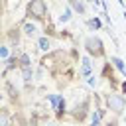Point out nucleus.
Segmentation results:
<instances>
[{
  "label": "nucleus",
  "mask_w": 126,
  "mask_h": 126,
  "mask_svg": "<svg viewBox=\"0 0 126 126\" xmlns=\"http://www.w3.org/2000/svg\"><path fill=\"white\" fill-rule=\"evenodd\" d=\"M35 43H37V49L43 51V53H49V51H51V45H53L51 37H47V35H39V37L35 39Z\"/></svg>",
  "instance_id": "0eeeda50"
},
{
  "label": "nucleus",
  "mask_w": 126,
  "mask_h": 126,
  "mask_svg": "<svg viewBox=\"0 0 126 126\" xmlns=\"http://www.w3.org/2000/svg\"><path fill=\"white\" fill-rule=\"evenodd\" d=\"M61 57H65V51L63 49H57V51H49V53H45L41 59H39V65L43 67V69H55L57 65H61L63 61H59Z\"/></svg>",
  "instance_id": "20e7f679"
},
{
  "label": "nucleus",
  "mask_w": 126,
  "mask_h": 126,
  "mask_svg": "<svg viewBox=\"0 0 126 126\" xmlns=\"http://www.w3.org/2000/svg\"><path fill=\"white\" fill-rule=\"evenodd\" d=\"M83 47L87 51V55L94 57V59H104L106 57V49H104V43L98 35H87L85 41H83Z\"/></svg>",
  "instance_id": "f03ea898"
},
{
  "label": "nucleus",
  "mask_w": 126,
  "mask_h": 126,
  "mask_svg": "<svg viewBox=\"0 0 126 126\" xmlns=\"http://www.w3.org/2000/svg\"><path fill=\"white\" fill-rule=\"evenodd\" d=\"M0 57H2V61H6V59H10V47L4 43L2 47H0Z\"/></svg>",
  "instance_id": "f3484780"
},
{
  "label": "nucleus",
  "mask_w": 126,
  "mask_h": 126,
  "mask_svg": "<svg viewBox=\"0 0 126 126\" xmlns=\"http://www.w3.org/2000/svg\"><path fill=\"white\" fill-rule=\"evenodd\" d=\"M104 126H118V118L114 116V118H112V120H108V122H106Z\"/></svg>",
  "instance_id": "6ab92c4d"
},
{
  "label": "nucleus",
  "mask_w": 126,
  "mask_h": 126,
  "mask_svg": "<svg viewBox=\"0 0 126 126\" xmlns=\"http://www.w3.org/2000/svg\"><path fill=\"white\" fill-rule=\"evenodd\" d=\"M49 16V8L45 0H28L26 4V20L32 22H45Z\"/></svg>",
  "instance_id": "f257e3e1"
},
{
  "label": "nucleus",
  "mask_w": 126,
  "mask_h": 126,
  "mask_svg": "<svg viewBox=\"0 0 126 126\" xmlns=\"http://www.w3.org/2000/svg\"><path fill=\"white\" fill-rule=\"evenodd\" d=\"M120 91H122V93H124V94H126V79H124V81H122V83H120Z\"/></svg>",
  "instance_id": "aec40b11"
},
{
  "label": "nucleus",
  "mask_w": 126,
  "mask_h": 126,
  "mask_svg": "<svg viewBox=\"0 0 126 126\" xmlns=\"http://www.w3.org/2000/svg\"><path fill=\"white\" fill-rule=\"evenodd\" d=\"M102 100H104L106 108H108L114 116H120V114L126 110V96H124V94H120V93H116V91L106 93Z\"/></svg>",
  "instance_id": "7ed1b4c3"
},
{
  "label": "nucleus",
  "mask_w": 126,
  "mask_h": 126,
  "mask_svg": "<svg viewBox=\"0 0 126 126\" xmlns=\"http://www.w3.org/2000/svg\"><path fill=\"white\" fill-rule=\"evenodd\" d=\"M124 120H126V114H124Z\"/></svg>",
  "instance_id": "5701e85b"
},
{
  "label": "nucleus",
  "mask_w": 126,
  "mask_h": 126,
  "mask_svg": "<svg viewBox=\"0 0 126 126\" xmlns=\"http://www.w3.org/2000/svg\"><path fill=\"white\" fill-rule=\"evenodd\" d=\"M0 126H10V110L6 106L0 110Z\"/></svg>",
  "instance_id": "dca6fc26"
},
{
  "label": "nucleus",
  "mask_w": 126,
  "mask_h": 126,
  "mask_svg": "<svg viewBox=\"0 0 126 126\" xmlns=\"http://www.w3.org/2000/svg\"><path fill=\"white\" fill-rule=\"evenodd\" d=\"M67 2H69V6L73 8L75 14H79V16L87 14V0H67Z\"/></svg>",
  "instance_id": "6e6552de"
},
{
  "label": "nucleus",
  "mask_w": 126,
  "mask_h": 126,
  "mask_svg": "<svg viewBox=\"0 0 126 126\" xmlns=\"http://www.w3.org/2000/svg\"><path fill=\"white\" fill-rule=\"evenodd\" d=\"M93 75V59L91 55H83L81 57V65H79V77L81 79H89Z\"/></svg>",
  "instance_id": "39448f33"
},
{
  "label": "nucleus",
  "mask_w": 126,
  "mask_h": 126,
  "mask_svg": "<svg viewBox=\"0 0 126 126\" xmlns=\"http://www.w3.org/2000/svg\"><path fill=\"white\" fill-rule=\"evenodd\" d=\"M18 59H20V69L22 67H32V57H30V53H20L18 55Z\"/></svg>",
  "instance_id": "2eb2a0df"
},
{
  "label": "nucleus",
  "mask_w": 126,
  "mask_h": 126,
  "mask_svg": "<svg viewBox=\"0 0 126 126\" xmlns=\"http://www.w3.org/2000/svg\"><path fill=\"white\" fill-rule=\"evenodd\" d=\"M20 28H22V33H24L28 39H33V37L37 35V32H39V30H37V24H35V22H32V20H26V18L22 20Z\"/></svg>",
  "instance_id": "423d86ee"
},
{
  "label": "nucleus",
  "mask_w": 126,
  "mask_h": 126,
  "mask_svg": "<svg viewBox=\"0 0 126 126\" xmlns=\"http://www.w3.org/2000/svg\"><path fill=\"white\" fill-rule=\"evenodd\" d=\"M20 4H22V0H4V10L8 14H14L20 8Z\"/></svg>",
  "instance_id": "4468645a"
},
{
  "label": "nucleus",
  "mask_w": 126,
  "mask_h": 126,
  "mask_svg": "<svg viewBox=\"0 0 126 126\" xmlns=\"http://www.w3.org/2000/svg\"><path fill=\"white\" fill-rule=\"evenodd\" d=\"M110 63H112V67H114L122 77H126V63H124V59H120L118 55H110Z\"/></svg>",
  "instance_id": "1a4fd4ad"
},
{
  "label": "nucleus",
  "mask_w": 126,
  "mask_h": 126,
  "mask_svg": "<svg viewBox=\"0 0 126 126\" xmlns=\"http://www.w3.org/2000/svg\"><path fill=\"white\" fill-rule=\"evenodd\" d=\"M87 2H91V4H93V2H94V0H87Z\"/></svg>",
  "instance_id": "4be33fe9"
},
{
  "label": "nucleus",
  "mask_w": 126,
  "mask_h": 126,
  "mask_svg": "<svg viewBox=\"0 0 126 126\" xmlns=\"http://www.w3.org/2000/svg\"><path fill=\"white\" fill-rule=\"evenodd\" d=\"M20 33H22V28H20V26H16L14 30H10V32H8V37H10V41H12V45H14V47L20 43Z\"/></svg>",
  "instance_id": "ddd939ff"
},
{
  "label": "nucleus",
  "mask_w": 126,
  "mask_h": 126,
  "mask_svg": "<svg viewBox=\"0 0 126 126\" xmlns=\"http://www.w3.org/2000/svg\"><path fill=\"white\" fill-rule=\"evenodd\" d=\"M122 18H124V22H126V10H124V12H122Z\"/></svg>",
  "instance_id": "412c9836"
},
{
  "label": "nucleus",
  "mask_w": 126,
  "mask_h": 126,
  "mask_svg": "<svg viewBox=\"0 0 126 126\" xmlns=\"http://www.w3.org/2000/svg\"><path fill=\"white\" fill-rule=\"evenodd\" d=\"M85 26H87L91 32H96V30H100V28H102V20H100L98 16H93V18L85 20Z\"/></svg>",
  "instance_id": "f8f14e48"
},
{
  "label": "nucleus",
  "mask_w": 126,
  "mask_h": 126,
  "mask_svg": "<svg viewBox=\"0 0 126 126\" xmlns=\"http://www.w3.org/2000/svg\"><path fill=\"white\" fill-rule=\"evenodd\" d=\"M73 8L67 4V6H63V10H61V14H59V18H57V22L59 24H69L71 22V18H73Z\"/></svg>",
  "instance_id": "9d476101"
},
{
  "label": "nucleus",
  "mask_w": 126,
  "mask_h": 126,
  "mask_svg": "<svg viewBox=\"0 0 126 126\" xmlns=\"http://www.w3.org/2000/svg\"><path fill=\"white\" fill-rule=\"evenodd\" d=\"M87 83H89V87H96V85H98V77H96V75H91V77L87 79Z\"/></svg>",
  "instance_id": "a211bd4d"
},
{
  "label": "nucleus",
  "mask_w": 126,
  "mask_h": 126,
  "mask_svg": "<svg viewBox=\"0 0 126 126\" xmlns=\"http://www.w3.org/2000/svg\"><path fill=\"white\" fill-rule=\"evenodd\" d=\"M20 75H22L24 85H30L33 81V77H35V71H33V67H22L20 69Z\"/></svg>",
  "instance_id": "9b49d317"
}]
</instances>
